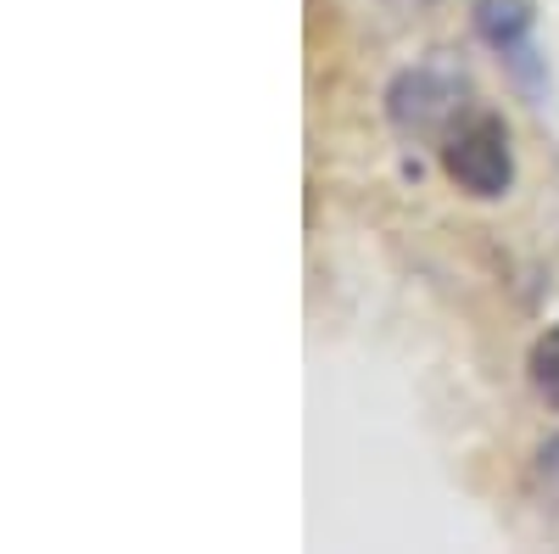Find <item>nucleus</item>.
Segmentation results:
<instances>
[{"label": "nucleus", "instance_id": "f03ea898", "mask_svg": "<svg viewBox=\"0 0 559 554\" xmlns=\"http://www.w3.org/2000/svg\"><path fill=\"white\" fill-rule=\"evenodd\" d=\"M442 174L476 202H498L515 191V146L498 113H471L442 141Z\"/></svg>", "mask_w": 559, "mask_h": 554}, {"label": "nucleus", "instance_id": "f257e3e1", "mask_svg": "<svg viewBox=\"0 0 559 554\" xmlns=\"http://www.w3.org/2000/svg\"><path fill=\"white\" fill-rule=\"evenodd\" d=\"M471 118V73L431 57L414 62L386 84V123L403 141H448Z\"/></svg>", "mask_w": 559, "mask_h": 554}, {"label": "nucleus", "instance_id": "39448f33", "mask_svg": "<svg viewBox=\"0 0 559 554\" xmlns=\"http://www.w3.org/2000/svg\"><path fill=\"white\" fill-rule=\"evenodd\" d=\"M537 482H543V487L559 498V432L537 443Z\"/></svg>", "mask_w": 559, "mask_h": 554}, {"label": "nucleus", "instance_id": "20e7f679", "mask_svg": "<svg viewBox=\"0 0 559 554\" xmlns=\"http://www.w3.org/2000/svg\"><path fill=\"white\" fill-rule=\"evenodd\" d=\"M526 376H532V392H537L548 409H559V326H548V331L532 342Z\"/></svg>", "mask_w": 559, "mask_h": 554}, {"label": "nucleus", "instance_id": "7ed1b4c3", "mask_svg": "<svg viewBox=\"0 0 559 554\" xmlns=\"http://www.w3.org/2000/svg\"><path fill=\"white\" fill-rule=\"evenodd\" d=\"M471 28L487 51L515 73L521 90H543V62H537V45H532V28H537V7L532 0H471Z\"/></svg>", "mask_w": 559, "mask_h": 554}]
</instances>
